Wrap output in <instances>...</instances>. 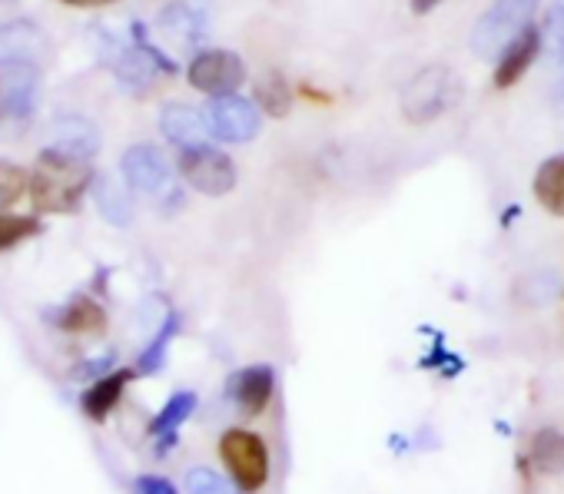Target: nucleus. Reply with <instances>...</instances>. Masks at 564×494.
<instances>
[{
    "label": "nucleus",
    "instance_id": "9b49d317",
    "mask_svg": "<svg viewBox=\"0 0 564 494\" xmlns=\"http://www.w3.org/2000/svg\"><path fill=\"white\" fill-rule=\"evenodd\" d=\"M44 150H54V153L90 163L100 153V130L84 117H61V120L51 123Z\"/></svg>",
    "mask_w": 564,
    "mask_h": 494
},
{
    "label": "nucleus",
    "instance_id": "cd10ccee",
    "mask_svg": "<svg viewBox=\"0 0 564 494\" xmlns=\"http://www.w3.org/2000/svg\"><path fill=\"white\" fill-rule=\"evenodd\" d=\"M186 494H242V491L236 487V481L223 477L213 468H193L186 474Z\"/></svg>",
    "mask_w": 564,
    "mask_h": 494
},
{
    "label": "nucleus",
    "instance_id": "393cba45",
    "mask_svg": "<svg viewBox=\"0 0 564 494\" xmlns=\"http://www.w3.org/2000/svg\"><path fill=\"white\" fill-rule=\"evenodd\" d=\"M176 329H180V319L176 316H166V322L160 326V332L153 336V342L143 349V355H140V372H156V369H163V362H166V349H170V342H173V336H176Z\"/></svg>",
    "mask_w": 564,
    "mask_h": 494
},
{
    "label": "nucleus",
    "instance_id": "b1692460",
    "mask_svg": "<svg viewBox=\"0 0 564 494\" xmlns=\"http://www.w3.org/2000/svg\"><path fill=\"white\" fill-rule=\"evenodd\" d=\"M541 47L551 57V64L564 67V0H554L544 14V28H541Z\"/></svg>",
    "mask_w": 564,
    "mask_h": 494
},
{
    "label": "nucleus",
    "instance_id": "f03ea898",
    "mask_svg": "<svg viewBox=\"0 0 564 494\" xmlns=\"http://www.w3.org/2000/svg\"><path fill=\"white\" fill-rule=\"evenodd\" d=\"M455 90H458V77L435 64V67H422L402 90V117L415 127H425L432 120H438L452 100H455Z\"/></svg>",
    "mask_w": 564,
    "mask_h": 494
},
{
    "label": "nucleus",
    "instance_id": "4be33fe9",
    "mask_svg": "<svg viewBox=\"0 0 564 494\" xmlns=\"http://www.w3.org/2000/svg\"><path fill=\"white\" fill-rule=\"evenodd\" d=\"M193 411H196V395H193V392H176V395L160 408V415L150 421V435H153V438H163L166 444H173L180 425L189 421Z\"/></svg>",
    "mask_w": 564,
    "mask_h": 494
},
{
    "label": "nucleus",
    "instance_id": "a878e982",
    "mask_svg": "<svg viewBox=\"0 0 564 494\" xmlns=\"http://www.w3.org/2000/svg\"><path fill=\"white\" fill-rule=\"evenodd\" d=\"M28 189H31V176L18 163L0 160V212L11 209Z\"/></svg>",
    "mask_w": 564,
    "mask_h": 494
},
{
    "label": "nucleus",
    "instance_id": "f3484780",
    "mask_svg": "<svg viewBox=\"0 0 564 494\" xmlns=\"http://www.w3.org/2000/svg\"><path fill=\"white\" fill-rule=\"evenodd\" d=\"M528 464L534 474H544V477L564 474V431L538 428L528 444Z\"/></svg>",
    "mask_w": 564,
    "mask_h": 494
},
{
    "label": "nucleus",
    "instance_id": "f257e3e1",
    "mask_svg": "<svg viewBox=\"0 0 564 494\" xmlns=\"http://www.w3.org/2000/svg\"><path fill=\"white\" fill-rule=\"evenodd\" d=\"M94 169L87 160H74L54 150H41L37 169L31 176V196L41 212H74L84 193L94 186Z\"/></svg>",
    "mask_w": 564,
    "mask_h": 494
},
{
    "label": "nucleus",
    "instance_id": "7ed1b4c3",
    "mask_svg": "<svg viewBox=\"0 0 564 494\" xmlns=\"http://www.w3.org/2000/svg\"><path fill=\"white\" fill-rule=\"evenodd\" d=\"M538 11V0H495V4L478 18L471 31V51L478 57H498Z\"/></svg>",
    "mask_w": 564,
    "mask_h": 494
},
{
    "label": "nucleus",
    "instance_id": "412c9836",
    "mask_svg": "<svg viewBox=\"0 0 564 494\" xmlns=\"http://www.w3.org/2000/svg\"><path fill=\"white\" fill-rule=\"evenodd\" d=\"M94 196H97L100 212H104L113 226H130V222H133V199H130V193L123 189L120 179H113V176H97V179H94Z\"/></svg>",
    "mask_w": 564,
    "mask_h": 494
},
{
    "label": "nucleus",
    "instance_id": "ddd939ff",
    "mask_svg": "<svg viewBox=\"0 0 564 494\" xmlns=\"http://www.w3.org/2000/svg\"><path fill=\"white\" fill-rule=\"evenodd\" d=\"M272 395H275V372H272V365H249V369H239L229 378V398L246 415H262L269 408Z\"/></svg>",
    "mask_w": 564,
    "mask_h": 494
},
{
    "label": "nucleus",
    "instance_id": "bb28decb",
    "mask_svg": "<svg viewBox=\"0 0 564 494\" xmlns=\"http://www.w3.org/2000/svg\"><path fill=\"white\" fill-rule=\"evenodd\" d=\"M41 232V222L34 216H0V253L14 250V245L28 242Z\"/></svg>",
    "mask_w": 564,
    "mask_h": 494
},
{
    "label": "nucleus",
    "instance_id": "7c9ffc66",
    "mask_svg": "<svg viewBox=\"0 0 564 494\" xmlns=\"http://www.w3.org/2000/svg\"><path fill=\"white\" fill-rule=\"evenodd\" d=\"M61 4H70V8H97V4H113V0H61Z\"/></svg>",
    "mask_w": 564,
    "mask_h": 494
},
{
    "label": "nucleus",
    "instance_id": "9d476101",
    "mask_svg": "<svg viewBox=\"0 0 564 494\" xmlns=\"http://www.w3.org/2000/svg\"><path fill=\"white\" fill-rule=\"evenodd\" d=\"M47 54H51V44H47V37L31 21L0 24V64L37 67L41 70Z\"/></svg>",
    "mask_w": 564,
    "mask_h": 494
},
{
    "label": "nucleus",
    "instance_id": "2f4dec72",
    "mask_svg": "<svg viewBox=\"0 0 564 494\" xmlns=\"http://www.w3.org/2000/svg\"><path fill=\"white\" fill-rule=\"evenodd\" d=\"M0 4H11V0H0Z\"/></svg>",
    "mask_w": 564,
    "mask_h": 494
},
{
    "label": "nucleus",
    "instance_id": "6e6552de",
    "mask_svg": "<svg viewBox=\"0 0 564 494\" xmlns=\"http://www.w3.org/2000/svg\"><path fill=\"white\" fill-rule=\"evenodd\" d=\"M41 100V70L0 64V123L28 127Z\"/></svg>",
    "mask_w": 564,
    "mask_h": 494
},
{
    "label": "nucleus",
    "instance_id": "dca6fc26",
    "mask_svg": "<svg viewBox=\"0 0 564 494\" xmlns=\"http://www.w3.org/2000/svg\"><path fill=\"white\" fill-rule=\"evenodd\" d=\"M160 130L180 150L199 146V143H206V136H213L209 123H206V110H196L193 103H166L160 113Z\"/></svg>",
    "mask_w": 564,
    "mask_h": 494
},
{
    "label": "nucleus",
    "instance_id": "423d86ee",
    "mask_svg": "<svg viewBox=\"0 0 564 494\" xmlns=\"http://www.w3.org/2000/svg\"><path fill=\"white\" fill-rule=\"evenodd\" d=\"M176 166L180 176L203 196H226L236 189V163L209 143L180 150Z\"/></svg>",
    "mask_w": 564,
    "mask_h": 494
},
{
    "label": "nucleus",
    "instance_id": "0eeeda50",
    "mask_svg": "<svg viewBox=\"0 0 564 494\" xmlns=\"http://www.w3.org/2000/svg\"><path fill=\"white\" fill-rule=\"evenodd\" d=\"M206 123L209 133L223 143H249L262 127V110L256 107V100H246L239 94H223V97H209Z\"/></svg>",
    "mask_w": 564,
    "mask_h": 494
},
{
    "label": "nucleus",
    "instance_id": "5701e85b",
    "mask_svg": "<svg viewBox=\"0 0 564 494\" xmlns=\"http://www.w3.org/2000/svg\"><path fill=\"white\" fill-rule=\"evenodd\" d=\"M57 326H61L64 332L87 336V332H100V329L107 326V316H104V309H100L94 299L80 296V299H74L70 306H64V309H61Z\"/></svg>",
    "mask_w": 564,
    "mask_h": 494
},
{
    "label": "nucleus",
    "instance_id": "aec40b11",
    "mask_svg": "<svg viewBox=\"0 0 564 494\" xmlns=\"http://www.w3.org/2000/svg\"><path fill=\"white\" fill-rule=\"evenodd\" d=\"M534 199L551 212V216H564V153L561 156H547L538 173H534Z\"/></svg>",
    "mask_w": 564,
    "mask_h": 494
},
{
    "label": "nucleus",
    "instance_id": "4468645a",
    "mask_svg": "<svg viewBox=\"0 0 564 494\" xmlns=\"http://www.w3.org/2000/svg\"><path fill=\"white\" fill-rule=\"evenodd\" d=\"M538 54H541V31H538V28H524V31L498 54V64H495V87H498V90L514 87V84L531 70V64L538 61Z\"/></svg>",
    "mask_w": 564,
    "mask_h": 494
},
{
    "label": "nucleus",
    "instance_id": "20e7f679",
    "mask_svg": "<svg viewBox=\"0 0 564 494\" xmlns=\"http://www.w3.org/2000/svg\"><path fill=\"white\" fill-rule=\"evenodd\" d=\"M219 458L242 494H256L269 481V448L256 431L229 428L219 438Z\"/></svg>",
    "mask_w": 564,
    "mask_h": 494
},
{
    "label": "nucleus",
    "instance_id": "1a4fd4ad",
    "mask_svg": "<svg viewBox=\"0 0 564 494\" xmlns=\"http://www.w3.org/2000/svg\"><path fill=\"white\" fill-rule=\"evenodd\" d=\"M189 87H196L206 97L236 94L246 80V64L232 51H199L186 67Z\"/></svg>",
    "mask_w": 564,
    "mask_h": 494
},
{
    "label": "nucleus",
    "instance_id": "f8f14e48",
    "mask_svg": "<svg viewBox=\"0 0 564 494\" xmlns=\"http://www.w3.org/2000/svg\"><path fill=\"white\" fill-rule=\"evenodd\" d=\"M104 61L113 67V74L120 77V84L133 94H147L153 87V74L156 64L140 51V47H127L117 37H104Z\"/></svg>",
    "mask_w": 564,
    "mask_h": 494
},
{
    "label": "nucleus",
    "instance_id": "a211bd4d",
    "mask_svg": "<svg viewBox=\"0 0 564 494\" xmlns=\"http://www.w3.org/2000/svg\"><path fill=\"white\" fill-rule=\"evenodd\" d=\"M252 100L265 117L282 120V117H290V110H293V87L279 70H265L252 87Z\"/></svg>",
    "mask_w": 564,
    "mask_h": 494
},
{
    "label": "nucleus",
    "instance_id": "2eb2a0df",
    "mask_svg": "<svg viewBox=\"0 0 564 494\" xmlns=\"http://www.w3.org/2000/svg\"><path fill=\"white\" fill-rule=\"evenodd\" d=\"M160 34L166 41H173L176 47H199L209 34V18L203 8L186 4V0H176L160 14Z\"/></svg>",
    "mask_w": 564,
    "mask_h": 494
},
{
    "label": "nucleus",
    "instance_id": "6ab92c4d",
    "mask_svg": "<svg viewBox=\"0 0 564 494\" xmlns=\"http://www.w3.org/2000/svg\"><path fill=\"white\" fill-rule=\"evenodd\" d=\"M130 378H133V372H130V369H123V372H113V375H107V378L94 382V385L84 392V398H80V405H84L87 418L104 421V418L117 408V402L123 398V388L130 385Z\"/></svg>",
    "mask_w": 564,
    "mask_h": 494
},
{
    "label": "nucleus",
    "instance_id": "c756f323",
    "mask_svg": "<svg viewBox=\"0 0 564 494\" xmlns=\"http://www.w3.org/2000/svg\"><path fill=\"white\" fill-rule=\"evenodd\" d=\"M438 4H442V0H412V14L425 18V14H432Z\"/></svg>",
    "mask_w": 564,
    "mask_h": 494
},
{
    "label": "nucleus",
    "instance_id": "c85d7f7f",
    "mask_svg": "<svg viewBox=\"0 0 564 494\" xmlns=\"http://www.w3.org/2000/svg\"><path fill=\"white\" fill-rule=\"evenodd\" d=\"M133 494H180V491L173 487V481H166L160 474H140L133 481Z\"/></svg>",
    "mask_w": 564,
    "mask_h": 494
},
{
    "label": "nucleus",
    "instance_id": "39448f33",
    "mask_svg": "<svg viewBox=\"0 0 564 494\" xmlns=\"http://www.w3.org/2000/svg\"><path fill=\"white\" fill-rule=\"evenodd\" d=\"M123 179L133 193L150 196L156 202H180V189L173 183V166L153 143H137L123 153Z\"/></svg>",
    "mask_w": 564,
    "mask_h": 494
}]
</instances>
